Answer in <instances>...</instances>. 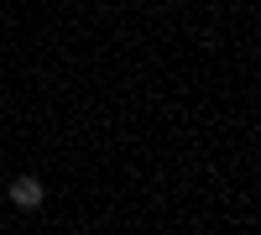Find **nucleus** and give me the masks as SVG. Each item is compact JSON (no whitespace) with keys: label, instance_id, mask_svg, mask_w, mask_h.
Segmentation results:
<instances>
[{"label":"nucleus","instance_id":"f257e3e1","mask_svg":"<svg viewBox=\"0 0 261 235\" xmlns=\"http://www.w3.org/2000/svg\"><path fill=\"white\" fill-rule=\"evenodd\" d=\"M42 199H47V194H42L37 178H16V183H11V204H16V209H42Z\"/></svg>","mask_w":261,"mask_h":235}]
</instances>
